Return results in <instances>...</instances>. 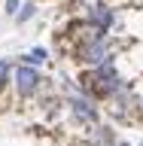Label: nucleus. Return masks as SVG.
Returning <instances> with one entry per match:
<instances>
[{"instance_id":"1","label":"nucleus","mask_w":143,"mask_h":146,"mask_svg":"<svg viewBox=\"0 0 143 146\" xmlns=\"http://www.w3.org/2000/svg\"><path fill=\"white\" fill-rule=\"evenodd\" d=\"M79 55H82V61L91 64V67H94V64L110 61V46H107V40H104V31H94V34L82 43Z\"/></svg>"},{"instance_id":"2","label":"nucleus","mask_w":143,"mask_h":146,"mask_svg":"<svg viewBox=\"0 0 143 146\" xmlns=\"http://www.w3.org/2000/svg\"><path fill=\"white\" fill-rule=\"evenodd\" d=\"M15 88H18L21 98H31V94L40 88V73H37L31 64H21L15 70Z\"/></svg>"},{"instance_id":"3","label":"nucleus","mask_w":143,"mask_h":146,"mask_svg":"<svg viewBox=\"0 0 143 146\" xmlns=\"http://www.w3.org/2000/svg\"><path fill=\"white\" fill-rule=\"evenodd\" d=\"M88 25L94 27V31H104V34H107L110 27H113V9L104 6V3L88 6Z\"/></svg>"},{"instance_id":"4","label":"nucleus","mask_w":143,"mask_h":146,"mask_svg":"<svg viewBox=\"0 0 143 146\" xmlns=\"http://www.w3.org/2000/svg\"><path fill=\"white\" fill-rule=\"evenodd\" d=\"M70 107H73V113L82 119V122H94L98 119V113H94V107H91L88 100H79V98H70Z\"/></svg>"},{"instance_id":"5","label":"nucleus","mask_w":143,"mask_h":146,"mask_svg":"<svg viewBox=\"0 0 143 146\" xmlns=\"http://www.w3.org/2000/svg\"><path fill=\"white\" fill-rule=\"evenodd\" d=\"M34 15H37V3H25L21 12H15V21H18V25H25V21H31Z\"/></svg>"},{"instance_id":"6","label":"nucleus","mask_w":143,"mask_h":146,"mask_svg":"<svg viewBox=\"0 0 143 146\" xmlns=\"http://www.w3.org/2000/svg\"><path fill=\"white\" fill-rule=\"evenodd\" d=\"M46 61V49H34V52L25 55V64H31V67H37V64Z\"/></svg>"},{"instance_id":"7","label":"nucleus","mask_w":143,"mask_h":146,"mask_svg":"<svg viewBox=\"0 0 143 146\" xmlns=\"http://www.w3.org/2000/svg\"><path fill=\"white\" fill-rule=\"evenodd\" d=\"M6 79H9V61H0V88L6 85Z\"/></svg>"},{"instance_id":"8","label":"nucleus","mask_w":143,"mask_h":146,"mask_svg":"<svg viewBox=\"0 0 143 146\" xmlns=\"http://www.w3.org/2000/svg\"><path fill=\"white\" fill-rule=\"evenodd\" d=\"M15 9H18V0H6V12L9 15H15Z\"/></svg>"}]
</instances>
